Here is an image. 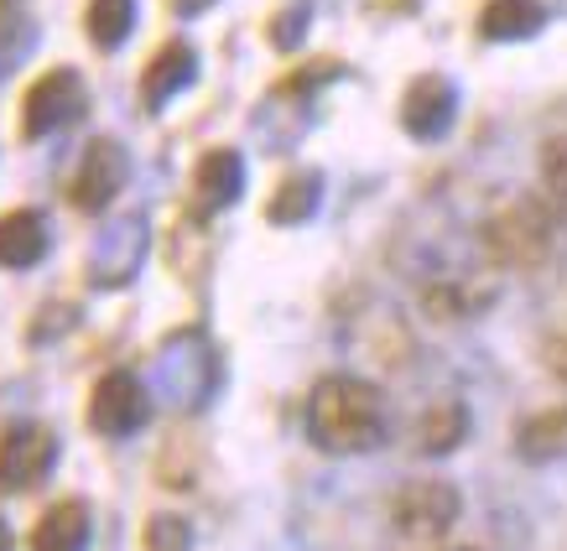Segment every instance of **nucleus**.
Wrapping results in <instances>:
<instances>
[{
	"label": "nucleus",
	"mask_w": 567,
	"mask_h": 551,
	"mask_svg": "<svg viewBox=\"0 0 567 551\" xmlns=\"http://www.w3.org/2000/svg\"><path fill=\"white\" fill-rule=\"evenodd\" d=\"M385 396L364 375H323L308 396V443L328 458H354L380 448Z\"/></svg>",
	"instance_id": "1"
},
{
	"label": "nucleus",
	"mask_w": 567,
	"mask_h": 551,
	"mask_svg": "<svg viewBox=\"0 0 567 551\" xmlns=\"http://www.w3.org/2000/svg\"><path fill=\"white\" fill-rule=\"evenodd\" d=\"M480 245L499 271H536V266H547V256L557 250V204L547 193L505 198V204L489 208Z\"/></svg>",
	"instance_id": "2"
},
{
	"label": "nucleus",
	"mask_w": 567,
	"mask_h": 551,
	"mask_svg": "<svg viewBox=\"0 0 567 551\" xmlns=\"http://www.w3.org/2000/svg\"><path fill=\"white\" fill-rule=\"evenodd\" d=\"M219 380H224L219 349H214L204 328H177V333L162 339L152 360V391L173 412H204L208 401L219 396Z\"/></svg>",
	"instance_id": "3"
},
{
	"label": "nucleus",
	"mask_w": 567,
	"mask_h": 551,
	"mask_svg": "<svg viewBox=\"0 0 567 551\" xmlns=\"http://www.w3.org/2000/svg\"><path fill=\"white\" fill-rule=\"evenodd\" d=\"M339 79V63H318V69L308 73H292V79H281V84L260 100L256 121H250V131H256V141L266 146L271 156H287L297 146V141L308 136L312 125V100H318V89L333 84Z\"/></svg>",
	"instance_id": "4"
},
{
	"label": "nucleus",
	"mask_w": 567,
	"mask_h": 551,
	"mask_svg": "<svg viewBox=\"0 0 567 551\" xmlns=\"http://www.w3.org/2000/svg\"><path fill=\"white\" fill-rule=\"evenodd\" d=\"M152 256V219L136 214V208H125V214H110L89 245V260H84V281L94 292H121L141 276Z\"/></svg>",
	"instance_id": "5"
},
{
	"label": "nucleus",
	"mask_w": 567,
	"mask_h": 551,
	"mask_svg": "<svg viewBox=\"0 0 567 551\" xmlns=\"http://www.w3.org/2000/svg\"><path fill=\"white\" fill-rule=\"evenodd\" d=\"M84 110H89L84 73L69 69V63H58V69L42 73V79L27 89V100H21V131L32 141L58 136V131H69V125L84 121Z\"/></svg>",
	"instance_id": "6"
},
{
	"label": "nucleus",
	"mask_w": 567,
	"mask_h": 551,
	"mask_svg": "<svg viewBox=\"0 0 567 551\" xmlns=\"http://www.w3.org/2000/svg\"><path fill=\"white\" fill-rule=\"evenodd\" d=\"M63 458V443L48 422H17L0 437V495H32Z\"/></svg>",
	"instance_id": "7"
},
{
	"label": "nucleus",
	"mask_w": 567,
	"mask_h": 551,
	"mask_svg": "<svg viewBox=\"0 0 567 551\" xmlns=\"http://www.w3.org/2000/svg\"><path fill=\"white\" fill-rule=\"evenodd\" d=\"M458 516H464V495L447 479H412L391 500V526L406 541H437L458 526Z\"/></svg>",
	"instance_id": "8"
},
{
	"label": "nucleus",
	"mask_w": 567,
	"mask_h": 551,
	"mask_svg": "<svg viewBox=\"0 0 567 551\" xmlns=\"http://www.w3.org/2000/svg\"><path fill=\"white\" fill-rule=\"evenodd\" d=\"M152 422V391L131 370H110L89 391V427L100 437H136Z\"/></svg>",
	"instance_id": "9"
},
{
	"label": "nucleus",
	"mask_w": 567,
	"mask_h": 551,
	"mask_svg": "<svg viewBox=\"0 0 567 551\" xmlns=\"http://www.w3.org/2000/svg\"><path fill=\"white\" fill-rule=\"evenodd\" d=\"M131 183V152H125L115 136H100L84 146V162H79V173H73V208H84V214H100L110 208L115 198L125 193Z\"/></svg>",
	"instance_id": "10"
},
{
	"label": "nucleus",
	"mask_w": 567,
	"mask_h": 551,
	"mask_svg": "<svg viewBox=\"0 0 567 551\" xmlns=\"http://www.w3.org/2000/svg\"><path fill=\"white\" fill-rule=\"evenodd\" d=\"M458 121V84L447 73H422L401 94V131L412 141H443Z\"/></svg>",
	"instance_id": "11"
},
{
	"label": "nucleus",
	"mask_w": 567,
	"mask_h": 551,
	"mask_svg": "<svg viewBox=\"0 0 567 551\" xmlns=\"http://www.w3.org/2000/svg\"><path fill=\"white\" fill-rule=\"evenodd\" d=\"M193 79H198V52H193V42L177 37V42H167V48L146 63V73H141V104H146L152 115H162L177 94H188Z\"/></svg>",
	"instance_id": "12"
},
{
	"label": "nucleus",
	"mask_w": 567,
	"mask_h": 551,
	"mask_svg": "<svg viewBox=\"0 0 567 551\" xmlns=\"http://www.w3.org/2000/svg\"><path fill=\"white\" fill-rule=\"evenodd\" d=\"M245 193V156L235 146L204 152V162L193 167V208L198 214H224L235 208Z\"/></svg>",
	"instance_id": "13"
},
{
	"label": "nucleus",
	"mask_w": 567,
	"mask_h": 551,
	"mask_svg": "<svg viewBox=\"0 0 567 551\" xmlns=\"http://www.w3.org/2000/svg\"><path fill=\"white\" fill-rule=\"evenodd\" d=\"M52 250V229L37 208H11L0 214V266L6 271H32Z\"/></svg>",
	"instance_id": "14"
},
{
	"label": "nucleus",
	"mask_w": 567,
	"mask_h": 551,
	"mask_svg": "<svg viewBox=\"0 0 567 551\" xmlns=\"http://www.w3.org/2000/svg\"><path fill=\"white\" fill-rule=\"evenodd\" d=\"M468 406L458 396H443V401H432L427 412L416 416V432H412V443L422 458H443V453H453L458 443H468Z\"/></svg>",
	"instance_id": "15"
},
{
	"label": "nucleus",
	"mask_w": 567,
	"mask_h": 551,
	"mask_svg": "<svg viewBox=\"0 0 567 551\" xmlns=\"http://www.w3.org/2000/svg\"><path fill=\"white\" fill-rule=\"evenodd\" d=\"M516 458L520 464H563L567 458V406H547V412L526 416L516 427Z\"/></svg>",
	"instance_id": "16"
},
{
	"label": "nucleus",
	"mask_w": 567,
	"mask_h": 551,
	"mask_svg": "<svg viewBox=\"0 0 567 551\" xmlns=\"http://www.w3.org/2000/svg\"><path fill=\"white\" fill-rule=\"evenodd\" d=\"M94 541V516L84 500H58L48 516L37 520L32 551H89Z\"/></svg>",
	"instance_id": "17"
},
{
	"label": "nucleus",
	"mask_w": 567,
	"mask_h": 551,
	"mask_svg": "<svg viewBox=\"0 0 567 551\" xmlns=\"http://www.w3.org/2000/svg\"><path fill=\"white\" fill-rule=\"evenodd\" d=\"M547 27V6L542 0H489L480 11L484 42H532Z\"/></svg>",
	"instance_id": "18"
},
{
	"label": "nucleus",
	"mask_w": 567,
	"mask_h": 551,
	"mask_svg": "<svg viewBox=\"0 0 567 551\" xmlns=\"http://www.w3.org/2000/svg\"><path fill=\"white\" fill-rule=\"evenodd\" d=\"M323 204V173H292L281 188L271 193V204H266V225L276 229H297L308 225L312 214Z\"/></svg>",
	"instance_id": "19"
},
{
	"label": "nucleus",
	"mask_w": 567,
	"mask_h": 551,
	"mask_svg": "<svg viewBox=\"0 0 567 551\" xmlns=\"http://www.w3.org/2000/svg\"><path fill=\"white\" fill-rule=\"evenodd\" d=\"M141 21V0H89L84 6V32L100 52H121Z\"/></svg>",
	"instance_id": "20"
},
{
	"label": "nucleus",
	"mask_w": 567,
	"mask_h": 551,
	"mask_svg": "<svg viewBox=\"0 0 567 551\" xmlns=\"http://www.w3.org/2000/svg\"><path fill=\"white\" fill-rule=\"evenodd\" d=\"M37 48V17L27 0H0V79L17 73Z\"/></svg>",
	"instance_id": "21"
},
{
	"label": "nucleus",
	"mask_w": 567,
	"mask_h": 551,
	"mask_svg": "<svg viewBox=\"0 0 567 551\" xmlns=\"http://www.w3.org/2000/svg\"><path fill=\"white\" fill-rule=\"evenodd\" d=\"M308 21H312V0H287V6L271 17V27H266L271 48L276 52H297L302 48V37H308Z\"/></svg>",
	"instance_id": "22"
},
{
	"label": "nucleus",
	"mask_w": 567,
	"mask_h": 551,
	"mask_svg": "<svg viewBox=\"0 0 567 551\" xmlns=\"http://www.w3.org/2000/svg\"><path fill=\"white\" fill-rule=\"evenodd\" d=\"M542 188H547V198L567 214V136L542 146Z\"/></svg>",
	"instance_id": "23"
},
{
	"label": "nucleus",
	"mask_w": 567,
	"mask_h": 551,
	"mask_svg": "<svg viewBox=\"0 0 567 551\" xmlns=\"http://www.w3.org/2000/svg\"><path fill=\"white\" fill-rule=\"evenodd\" d=\"M146 547H152V551H188V547H193L188 520H177V516H152V526H146Z\"/></svg>",
	"instance_id": "24"
},
{
	"label": "nucleus",
	"mask_w": 567,
	"mask_h": 551,
	"mask_svg": "<svg viewBox=\"0 0 567 551\" xmlns=\"http://www.w3.org/2000/svg\"><path fill=\"white\" fill-rule=\"evenodd\" d=\"M208 6H219V0H167V11H173L177 21H193V17H204Z\"/></svg>",
	"instance_id": "25"
},
{
	"label": "nucleus",
	"mask_w": 567,
	"mask_h": 551,
	"mask_svg": "<svg viewBox=\"0 0 567 551\" xmlns=\"http://www.w3.org/2000/svg\"><path fill=\"white\" fill-rule=\"evenodd\" d=\"M547 370H551L557 380H567V333L547 344Z\"/></svg>",
	"instance_id": "26"
},
{
	"label": "nucleus",
	"mask_w": 567,
	"mask_h": 551,
	"mask_svg": "<svg viewBox=\"0 0 567 551\" xmlns=\"http://www.w3.org/2000/svg\"><path fill=\"white\" fill-rule=\"evenodd\" d=\"M0 551H17V536H11V526L0 520Z\"/></svg>",
	"instance_id": "27"
},
{
	"label": "nucleus",
	"mask_w": 567,
	"mask_h": 551,
	"mask_svg": "<svg viewBox=\"0 0 567 551\" xmlns=\"http://www.w3.org/2000/svg\"><path fill=\"white\" fill-rule=\"evenodd\" d=\"M551 6H557V11H563V17H567V0H551Z\"/></svg>",
	"instance_id": "28"
}]
</instances>
